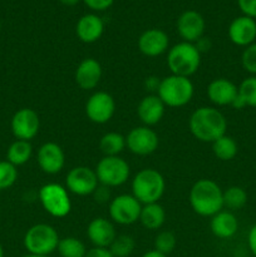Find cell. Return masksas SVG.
<instances>
[{"label":"cell","instance_id":"36","mask_svg":"<svg viewBox=\"0 0 256 257\" xmlns=\"http://www.w3.org/2000/svg\"><path fill=\"white\" fill-rule=\"evenodd\" d=\"M89 9L94 12H103L113 4L114 0H82Z\"/></svg>","mask_w":256,"mask_h":257},{"label":"cell","instance_id":"15","mask_svg":"<svg viewBox=\"0 0 256 257\" xmlns=\"http://www.w3.org/2000/svg\"><path fill=\"white\" fill-rule=\"evenodd\" d=\"M37 161L43 172L48 175H57L64 167L65 155L59 145L47 142L38 151Z\"/></svg>","mask_w":256,"mask_h":257},{"label":"cell","instance_id":"31","mask_svg":"<svg viewBox=\"0 0 256 257\" xmlns=\"http://www.w3.org/2000/svg\"><path fill=\"white\" fill-rule=\"evenodd\" d=\"M238 95L246 107L256 108V75L246 78L238 85Z\"/></svg>","mask_w":256,"mask_h":257},{"label":"cell","instance_id":"13","mask_svg":"<svg viewBox=\"0 0 256 257\" xmlns=\"http://www.w3.org/2000/svg\"><path fill=\"white\" fill-rule=\"evenodd\" d=\"M10 125L17 140L30 141L39 132V115L32 108H22L14 113Z\"/></svg>","mask_w":256,"mask_h":257},{"label":"cell","instance_id":"7","mask_svg":"<svg viewBox=\"0 0 256 257\" xmlns=\"http://www.w3.org/2000/svg\"><path fill=\"white\" fill-rule=\"evenodd\" d=\"M94 171L100 185L108 188L122 186L131 173L130 165L119 156H104Z\"/></svg>","mask_w":256,"mask_h":257},{"label":"cell","instance_id":"38","mask_svg":"<svg viewBox=\"0 0 256 257\" xmlns=\"http://www.w3.org/2000/svg\"><path fill=\"white\" fill-rule=\"evenodd\" d=\"M247 243H248V248H250L251 253L256 257V225L252 226L250 232H248Z\"/></svg>","mask_w":256,"mask_h":257},{"label":"cell","instance_id":"35","mask_svg":"<svg viewBox=\"0 0 256 257\" xmlns=\"http://www.w3.org/2000/svg\"><path fill=\"white\" fill-rule=\"evenodd\" d=\"M241 13L256 20V0H237Z\"/></svg>","mask_w":256,"mask_h":257},{"label":"cell","instance_id":"4","mask_svg":"<svg viewBox=\"0 0 256 257\" xmlns=\"http://www.w3.org/2000/svg\"><path fill=\"white\" fill-rule=\"evenodd\" d=\"M193 92L195 88L190 78L171 74L160 82L157 95L165 105L178 108L190 103L193 97Z\"/></svg>","mask_w":256,"mask_h":257},{"label":"cell","instance_id":"32","mask_svg":"<svg viewBox=\"0 0 256 257\" xmlns=\"http://www.w3.org/2000/svg\"><path fill=\"white\" fill-rule=\"evenodd\" d=\"M177 245V238L171 231H161L155 238V250L163 255H170Z\"/></svg>","mask_w":256,"mask_h":257},{"label":"cell","instance_id":"30","mask_svg":"<svg viewBox=\"0 0 256 257\" xmlns=\"http://www.w3.org/2000/svg\"><path fill=\"white\" fill-rule=\"evenodd\" d=\"M136 242L132 236L119 235L114 238L112 245L109 246V251L114 257H128L135 251Z\"/></svg>","mask_w":256,"mask_h":257},{"label":"cell","instance_id":"21","mask_svg":"<svg viewBox=\"0 0 256 257\" xmlns=\"http://www.w3.org/2000/svg\"><path fill=\"white\" fill-rule=\"evenodd\" d=\"M165 103L156 94H148L140 102L137 107V114L141 122L147 127L155 125L162 119L165 114Z\"/></svg>","mask_w":256,"mask_h":257},{"label":"cell","instance_id":"10","mask_svg":"<svg viewBox=\"0 0 256 257\" xmlns=\"http://www.w3.org/2000/svg\"><path fill=\"white\" fill-rule=\"evenodd\" d=\"M98 181L95 171L85 166H78L72 168L68 172L65 178V186L68 192H72L77 196L93 195L98 188Z\"/></svg>","mask_w":256,"mask_h":257},{"label":"cell","instance_id":"11","mask_svg":"<svg viewBox=\"0 0 256 257\" xmlns=\"http://www.w3.org/2000/svg\"><path fill=\"white\" fill-rule=\"evenodd\" d=\"M160 145L157 133L147 125L136 127L125 137V146L137 156L152 155Z\"/></svg>","mask_w":256,"mask_h":257},{"label":"cell","instance_id":"1","mask_svg":"<svg viewBox=\"0 0 256 257\" xmlns=\"http://www.w3.org/2000/svg\"><path fill=\"white\" fill-rule=\"evenodd\" d=\"M188 127L196 140L212 143L226 135L227 120L225 115L213 107H201L191 114Z\"/></svg>","mask_w":256,"mask_h":257},{"label":"cell","instance_id":"44","mask_svg":"<svg viewBox=\"0 0 256 257\" xmlns=\"http://www.w3.org/2000/svg\"><path fill=\"white\" fill-rule=\"evenodd\" d=\"M0 257H4V250H3L2 245H0Z\"/></svg>","mask_w":256,"mask_h":257},{"label":"cell","instance_id":"17","mask_svg":"<svg viewBox=\"0 0 256 257\" xmlns=\"http://www.w3.org/2000/svg\"><path fill=\"white\" fill-rule=\"evenodd\" d=\"M168 35L161 29H148L138 38V49L147 57H158L168 49Z\"/></svg>","mask_w":256,"mask_h":257},{"label":"cell","instance_id":"2","mask_svg":"<svg viewBox=\"0 0 256 257\" xmlns=\"http://www.w3.org/2000/svg\"><path fill=\"white\" fill-rule=\"evenodd\" d=\"M190 203L192 210L203 217H212L223 208V191L212 180H198L191 187Z\"/></svg>","mask_w":256,"mask_h":257},{"label":"cell","instance_id":"18","mask_svg":"<svg viewBox=\"0 0 256 257\" xmlns=\"http://www.w3.org/2000/svg\"><path fill=\"white\" fill-rule=\"evenodd\" d=\"M74 79L78 87L83 90L94 89L102 79V65L93 58L82 60L75 69Z\"/></svg>","mask_w":256,"mask_h":257},{"label":"cell","instance_id":"28","mask_svg":"<svg viewBox=\"0 0 256 257\" xmlns=\"http://www.w3.org/2000/svg\"><path fill=\"white\" fill-rule=\"evenodd\" d=\"M247 202V193L240 186H231L223 191V207L228 210H240Z\"/></svg>","mask_w":256,"mask_h":257},{"label":"cell","instance_id":"20","mask_svg":"<svg viewBox=\"0 0 256 257\" xmlns=\"http://www.w3.org/2000/svg\"><path fill=\"white\" fill-rule=\"evenodd\" d=\"M238 94V87L235 83L226 78H216L208 84L207 97L213 104L220 105H232L233 100Z\"/></svg>","mask_w":256,"mask_h":257},{"label":"cell","instance_id":"23","mask_svg":"<svg viewBox=\"0 0 256 257\" xmlns=\"http://www.w3.org/2000/svg\"><path fill=\"white\" fill-rule=\"evenodd\" d=\"M211 231L218 238H230L237 232L238 221L231 211H220L211 217Z\"/></svg>","mask_w":256,"mask_h":257},{"label":"cell","instance_id":"12","mask_svg":"<svg viewBox=\"0 0 256 257\" xmlns=\"http://www.w3.org/2000/svg\"><path fill=\"white\" fill-rule=\"evenodd\" d=\"M115 112V102L105 92H95L85 103V114L97 124H104L112 119Z\"/></svg>","mask_w":256,"mask_h":257},{"label":"cell","instance_id":"41","mask_svg":"<svg viewBox=\"0 0 256 257\" xmlns=\"http://www.w3.org/2000/svg\"><path fill=\"white\" fill-rule=\"evenodd\" d=\"M142 257H167V256L163 255V253H161V252H158V251H156V250H151V251H148V252H146Z\"/></svg>","mask_w":256,"mask_h":257},{"label":"cell","instance_id":"29","mask_svg":"<svg viewBox=\"0 0 256 257\" xmlns=\"http://www.w3.org/2000/svg\"><path fill=\"white\" fill-rule=\"evenodd\" d=\"M60 257H84L87 253L85 245L75 237H64L58 243Z\"/></svg>","mask_w":256,"mask_h":257},{"label":"cell","instance_id":"25","mask_svg":"<svg viewBox=\"0 0 256 257\" xmlns=\"http://www.w3.org/2000/svg\"><path fill=\"white\" fill-rule=\"evenodd\" d=\"M33 153V147L29 141L17 140L9 146L7 152V161L14 166L25 165L30 160Z\"/></svg>","mask_w":256,"mask_h":257},{"label":"cell","instance_id":"43","mask_svg":"<svg viewBox=\"0 0 256 257\" xmlns=\"http://www.w3.org/2000/svg\"><path fill=\"white\" fill-rule=\"evenodd\" d=\"M23 257H50V256H38V255H27V256H23Z\"/></svg>","mask_w":256,"mask_h":257},{"label":"cell","instance_id":"24","mask_svg":"<svg viewBox=\"0 0 256 257\" xmlns=\"http://www.w3.org/2000/svg\"><path fill=\"white\" fill-rule=\"evenodd\" d=\"M140 221L147 230L156 231L163 226L166 221V211L158 202L143 205L141 210Z\"/></svg>","mask_w":256,"mask_h":257},{"label":"cell","instance_id":"26","mask_svg":"<svg viewBox=\"0 0 256 257\" xmlns=\"http://www.w3.org/2000/svg\"><path fill=\"white\" fill-rule=\"evenodd\" d=\"M212 151L216 158L220 161H231L236 157L238 147L236 141L230 136L225 135L212 142Z\"/></svg>","mask_w":256,"mask_h":257},{"label":"cell","instance_id":"33","mask_svg":"<svg viewBox=\"0 0 256 257\" xmlns=\"http://www.w3.org/2000/svg\"><path fill=\"white\" fill-rule=\"evenodd\" d=\"M18 180L17 166L9 161H0V190L12 187Z\"/></svg>","mask_w":256,"mask_h":257},{"label":"cell","instance_id":"5","mask_svg":"<svg viewBox=\"0 0 256 257\" xmlns=\"http://www.w3.org/2000/svg\"><path fill=\"white\" fill-rule=\"evenodd\" d=\"M166 182L163 176L153 168H145L132 181L133 196L142 205L158 202L165 193Z\"/></svg>","mask_w":256,"mask_h":257},{"label":"cell","instance_id":"27","mask_svg":"<svg viewBox=\"0 0 256 257\" xmlns=\"http://www.w3.org/2000/svg\"><path fill=\"white\" fill-rule=\"evenodd\" d=\"M125 147V137L117 132L105 133L99 141V148L104 156H118Z\"/></svg>","mask_w":256,"mask_h":257},{"label":"cell","instance_id":"9","mask_svg":"<svg viewBox=\"0 0 256 257\" xmlns=\"http://www.w3.org/2000/svg\"><path fill=\"white\" fill-rule=\"evenodd\" d=\"M142 203L133 195H119L109 203V216L115 223L132 225L140 220Z\"/></svg>","mask_w":256,"mask_h":257},{"label":"cell","instance_id":"39","mask_svg":"<svg viewBox=\"0 0 256 257\" xmlns=\"http://www.w3.org/2000/svg\"><path fill=\"white\" fill-rule=\"evenodd\" d=\"M107 188L108 187H105V186H102V187L98 186V188L94 191V193H93V195H95L97 202H105V201L109 198V192H108Z\"/></svg>","mask_w":256,"mask_h":257},{"label":"cell","instance_id":"16","mask_svg":"<svg viewBox=\"0 0 256 257\" xmlns=\"http://www.w3.org/2000/svg\"><path fill=\"white\" fill-rule=\"evenodd\" d=\"M228 38L237 47H248L256 40V20L246 15L235 18L228 27Z\"/></svg>","mask_w":256,"mask_h":257},{"label":"cell","instance_id":"6","mask_svg":"<svg viewBox=\"0 0 256 257\" xmlns=\"http://www.w3.org/2000/svg\"><path fill=\"white\" fill-rule=\"evenodd\" d=\"M59 241L57 230L47 223L32 226L24 236V246L30 255L49 256L57 250Z\"/></svg>","mask_w":256,"mask_h":257},{"label":"cell","instance_id":"42","mask_svg":"<svg viewBox=\"0 0 256 257\" xmlns=\"http://www.w3.org/2000/svg\"><path fill=\"white\" fill-rule=\"evenodd\" d=\"M63 5H67V7H74L77 5L80 0H59Z\"/></svg>","mask_w":256,"mask_h":257},{"label":"cell","instance_id":"19","mask_svg":"<svg viewBox=\"0 0 256 257\" xmlns=\"http://www.w3.org/2000/svg\"><path fill=\"white\" fill-rule=\"evenodd\" d=\"M87 236L94 247L109 248L114 238L117 237L115 228L109 220L97 217L90 221L87 228Z\"/></svg>","mask_w":256,"mask_h":257},{"label":"cell","instance_id":"22","mask_svg":"<svg viewBox=\"0 0 256 257\" xmlns=\"http://www.w3.org/2000/svg\"><path fill=\"white\" fill-rule=\"evenodd\" d=\"M104 32V23L98 15L85 14L78 20L75 33L83 43H94L102 37Z\"/></svg>","mask_w":256,"mask_h":257},{"label":"cell","instance_id":"14","mask_svg":"<svg viewBox=\"0 0 256 257\" xmlns=\"http://www.w3.org/2000/svg\"><path fill=\"white\" fill-rule=\"evenodd\" d=\"M205 19L196 10H186L177 19V32L183 42H198L205 33Z\"/></svg>","mask_w":256,"mask_h":257},{"label":"cell","instance_id":"37","mask_svg":"<svg viewBox=\"0 0 256 257\" xmlns=\"http://www.w3.org/2000/svg\"><path fill=\"white\" fill-rule=\"evenodd\" d=\"M84 257H114L109 248H103V247H93L87 251Z\"/></svg>","mask_w":256,"mask_h":257},{"label":"cell","instance_id":"3","mask_svg":"<svg viewBox=\"0 0 256 257\" xmlns=\"http://www.w3.org/2000/svg\"><path fill=\"white\" fill-rule=\"evenodd\" d=\"M201 64V52L196 44L181 42L168 50L167 65L175 75L190 78L198 70Z\"/></svg>","mask_w":256,"mask_h":257},{"label":"cell","instance_id":"40","mask_svg":"<svg viewBox=\"0 0 256 257\" xmlns=\"http://www.w3.org/2000/svg\"><path fill=\"white\" fill-rule=\"evenodd\" d=\"M161 80H158L157 78L155 77H150L147 78L146 83H147V88L151 90H157L158 89V85H160Z\"/></svg>","mask_w":256,"mask_h":257},{"label":"cell","instance_id":"34","mask_svg":"<svg viewBox=\"0 0 256 257\" xmlns=\"http://www.w3.org/2000/svg\"><path fill=\"white\" fill-rule=\"evenodd\" d=\"M241 64L246 72L256 75V42L245 48L241 55Z\"/></svg>","mask_w":256,"mask_h":257},{"label":"cell","instance_id":"8","mask_svg":"<svg viewBox=\"0 0 256 257\" xmlns=\"http://www.w3.org/2000/svg\"><path fill=\"white\" fill-rule=\"evenodd\" d=\"M39 200L43 208L53 217H65L72 208L68 190L58 183L43 186L39 191Z\"/></svg>","mask_w":256,"mask_h":257}]
</instances>
